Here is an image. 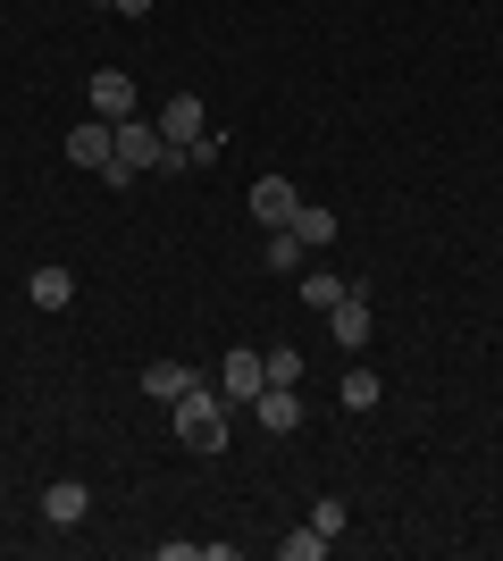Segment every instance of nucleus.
<instances>
[{
  "label": "nucleus",
  "instance_id": "nucleus-10",
  "mask_svg": "<svg viewBox=\"0 0 503 561\" xmlns=\"http://www.w3.org/2000/svg\"><path fill=\"white\" fill-rule=\"evenodd\" d=\"M93 117H110V126L135 117V76H126V68H101L93 76Z\"/></svg>",
  "mask_w": 503,
  "mask_h": 561
},
{
  "label": "nucleus",
  "instance_id": "nucleus-5",
  "mask_svg": "<svg viewBox=\"0 0 503 561\" xmlns=\"http://www.w3.org/2000/svg\"><path fill=\"white\" fill-rule=\"evenodd\" d=\"M151 126L168 135V151H193V142L210 135V117H202V101H193V93H176V101H168L160 117H151Z\"/></svg>",
  "mask_w": 503,
  "mask_h": 561
},
{
  "label": "nucleus",
  "instance_id": "nucleus-11",
  "mask_svg": "<svg viewBox=\"0 0 503 561\" xmlns=\"http://www.w3.org/2000/svg\"><path fill=\"white\" fill-rule=\"evenodd\" d=\"M25 302H34V310H68L76 277H68V268H34V277H25Z\"/></svg>",
  "mask_w": 503,
  "mask_h": 561
},
{
  "label": "nucleus",
  "instance_id": "nucleus-16",
  "mask_svg": "<svg viewBox=\"0 0 503 561\" xmlns=\"http://www.w3.org/2000/svg\"><path fill=\"white\" fill-rule=\"evenodd\" d=\"M335 402H344V411H378V369H344Z\"/></svg>",
  "mask_w": 503,
  "mask_h": 561
},
{
  "label": "nucleus",
  "instance_id": "nucleus-12",
  "mask_svg": "<svg viewBox=\"0 0 503 561\" xmlns=\"http://www.w3.org/2000/svg\"><path fill=\"white\" fill-rule=\"evenodd\" d=\"M302 260H311V252H302V234H294V227H277L261 243V268H277V277H302Z\"/></svg>",
  "mask_w": 503,
  "mask_h": 561
},
{
  "label": "nucleus",
  "instance_id": "nucleus-20",
  "mask_svg": "<svg viewBox=\"0 0 503 561\" xmlns=\"http://www.w3.org/2000/svg\"><path fill=\"white\" fill-rule=\"evenodd\" d=\"M110 9H118V18H151V0H110Z\"/></svg>",
  "mask_w": 503,
  "mask_h": 561
},
{
  "label": "nucleus",
  "instance_id": "nucleus-18",
  "mask_svg": "<svg viewBox=\"0 0 503 561\" xmlns=\"http://www.w3.org/2000/svg\"><path fill=\"white\" fill-rule=\"evenodd\" d=\"M328 545H335V537H319V528H294V537L277 545V553H286V561H319V553H328Z\"/></svg>",
  "mask_w": 503,
  "mask_h": 561
},
{
  "label": "nucleus",
  "instance_id": "nucleus-6",
  "mask_svg": "<svg viewBox=\"0 0 503 561\" xmlns=\"http://www.w3.org/2000/svg\"><path fill=\"white\" fill-rule=\"evenodd\" d=\"M110 117H84V126H68V168H93V176H110Z\"/></svg>",
  "mask_w": 503,
  "mask_h": 561
},
{
  "label": "nucleus",
  "instance_id": "nucleus-15",
  "mask_svg": "<svg viewBox=\"0 0 503 561\" xmlns=\"http://www.w3.org/2000/svg\"><path fill=\"white\" fill-rule=\"evenodd\" d=\"M344 294H353V285L335 277V268H302V302H311V310H335Z\"/></svg>",
  "mask_w": 503,
  "mask_h": 561
},
{
  "label": "nucleus",
  "instance_id": "nucleus-4",
  "mask_svg": "<svg viewBox=\"0 0 503 561\" xmlns=\"http://www.w3.org/2000/svg\"><path fill=\"white\" fill-rule=\"evenodd\" d=\"M294 210H302V193L286 185V176H252V227H294Z\"/></svg>",
  "mask_w": 503,
  "mask_h": 561
},
{
  "label": "nucleus",
  "instance_id": "nucleus-17",
  "mask_svg": "<svg viewBox=\"0 0 503 561\" xmlns=\"http://www.w3.org/2000/svg\"><path fill=\"white\" fill-rule=\"evenodd\" d=\"M344 519H353L344 494H319V503H311V528H319V537H344Z\"/></svg>",
  "mask_w": 503,
  "mask_h": 561
},
{
  "label": "nucleus",
  "instance_id": "nucleus-9",
  "mask_svg": "<svg viewBox=\"0 0 503 561\" xmlns=\"http://www.w3.org/2000/svg\"><path fill=\"white\" fill-rule=\"evenodd\" d=\"M328 335H335L344 352H361V344H369V294H361V285H353V294H344V302L328 310Z\"/></svg>",
  "mask_w": 503,
  "mask_h": 561
},
{
  "label": "nucleus",
  "instance_id": "nucleus-7",
  "mask_svg": "<svg viewBox=\"0 0 503 561\" xmlns=\"http://www.w3.org/2000/svg\"><path fill=\"white\" fill-rule=\"evenodd\" d=\"M84 512H93V486H84V478H50L43 486V519L50 528H76Z\"/></svg>",
  "mask_w": 503,
  "mask_h": 561
},
{
  "label": "nucleus",
  "instance_id": "nucleus-19",
  "mask_svg": "<svg viewBox=\"0 0 503 561\" xmlns=\"http://www.w3.org/2000/svg\"><path fill=\"white\" fill-rule=\"evenodd\" d=\"M261 360H268V386H294V377H302V352H294V344L261 352Z\"/></svg>",
  "mask_w": 503,
  "mask_h": 561
},
{
  "label": "nucleus",
  "instance_id": "nucleus-14",
  "mask_svg": "<svg viewBox=\"0 0 503 561\" xmlns=\"http://www.w3.org/2000/svg\"><path fill=\"white\" fill-rule=\"evenodd\" d=\"M294 234H302V252H328V243H335V210L302 202V210H294Z\"/></svg>",
  "mask_w": 503,
  "mask_h": 561
},
{
  "label": "nucleus",
  "instance_id": "nucleus-13",
  "mask_svg": "<svg viewBox=\"0 0 503 561\" xmlns=\"http://www.w3.org/2000/svg\"><path fill=\"white\" fill-rule=\"evenodd\" d=\"M185 386H193L185 360H144V394H151V402H176Z\"/></svg>",
  "mask_w": 503,
  "mask_h": 561
},
{
  "label": "nucleus",
  "instance_id": "nucleus-8",
  "mask_svg": "<svg viewBox=\"0 0 503 561\" xmlns=\"http://www.w3.org/2000/svg\"><path fill=\"white\" fill-rule=\"evenodd\" d=\"M252 420H261L268 436H294V427H302V394H294V386H261V394H252Z\"/></svg>",
  "mask_w": 503,
  "mask_h": 561
},
{
  "label": "nucleus",
  "instance_id": "nucleus-1",
  "mask_svg": "<svg viewBox=\"0 0 503 561\" xmlns=\"http://www.w3.org/2000/svg\"><path fill=\"white\" fill-rule=\"evenodd\" d=\"M227 411H236V402L193 377L185 394H176V445L185 453H227Z\"/></svg>",
  "mask_w": 503,
  "mask_h": 561
},
{
  "label": "nucleus",
  "instance_id": "nucleus-2",
  "mask_svg": "<svg viewBox=\"0 0 503 561\" xmlns=\"http://www.w3.org/2000/svg\"><path fill=\"white\" fill-rule=\"evenodd\" d=\"M160 168H168V135L151 126V117H118V135H110V185L160 176Z\"/></svg>",
  "mask_w": 503,
  "mask_h": 561
},
{
  "label": "nucleus",
  "instance_id": "nucleus-3",
  "mask_svg": "<svg viewBox=\"0 0 503 561\" xmlns=\"http://www.w3.org/2000/svg\"><path fill=\"white\" fill-rule=\"evenodd\" d=\"M261 386H268V360H261L252 344H236L227 360H218V394H227V402H252Z\"/></svg>",
  "mask_w": 503,
  "mask_h": 561
}]
</instances>
